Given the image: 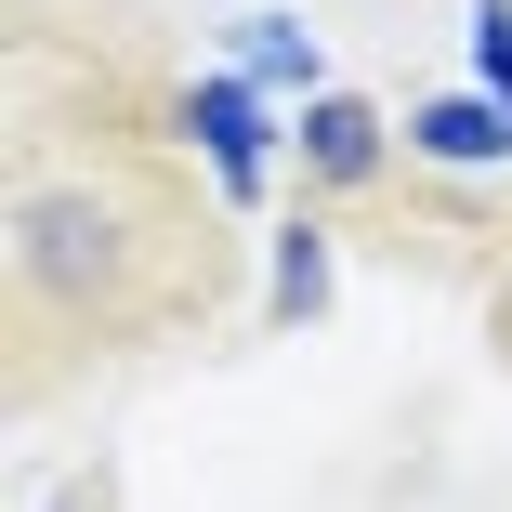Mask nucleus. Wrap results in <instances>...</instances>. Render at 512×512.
<instances>
[{"label": "nucleus", "mask_w": 512, "mask_h": 512, "mask_svg": "<svg viewBox=\"0 0 512 512\" xmlns=\"http://www.w3.org/2000/svg\"><path fill=\"white\" fill-rule=\"evenodd\" d=\"M184 132L211 145V171H224V197H263V171H276V106H263V79H237V66H211L184 92Z\"/></svg>", "instance_id": "obj_1"}, {"label": "nucleus", "mask_w": 512, "mask_h": 512, "mask_svg": "<svg viewBox=\"0 0 512 512\" xmlns=\"http://www.w3.org/2000/svg\"><path fill=\"white\" fill-rule=\"evenodd\" d=\"M289 158H302V184L355 197V184H381L394 132H381V106H368V92H302V119H289Z\"/></svg>", "instance_id": "obj_2"}, {"label": "nucleus", "mask_w": 512, "mask_h": 512, "mask_svg": "<svg viewBox=\"0 0 512 512\" xmlns=\"http://www.w3.org/2000/svg\"><path fill=\"white\" fill-rule=\"evenodd\" d=\"M407 158L499 171V158H512V106H499V92H434V106H407Z\"/></svg>", "instance_id": "obj_3"}, {"label": "nucleus", "mask_w": 512, "mask_h": 512, "mask_svg": "<svg viewBox=\"0 0 512 512\" xmlns=\"http://www.w3.org/2000/svg\"><path fill=\"white\" fill-rule=\"evenodd\" d=\"M237 79H263V92H289V79L329 92V79H316V40H302L289 14H237Z\"/></svg>", "instance_id": "obj_4"}, {"label": "nucleus", "mask_w": 512, "mask_h": 512, "mask_svg": "<svg viewBox=\"0 0 512 512\" xmlns=\"http://www.w3.org/2000/svg\"><path fill=\"white\" fill-rule=\"evenodd\" d=\"M316 302H329V237L289 224V237H276V316H316Z\"/></svg>", "instance_id": "obj_5"}, {"label": "nucleus", "mask_w": 512, "mask_h": 512, "mask_svg": "<svg viewBox=\"0 0 512 512\" xmlns=\"http://www.w3.org/2000/svg\"><path fill=\"white\" fill-rule=\"evenodd\" d=\"M473 79L512 106V0H473Z\"/></svg>", "instance_id": "obj_6"}, {"label": "nucleus", "mask_w": 512, "mask_h": 512, "mask_svg": "<svg viewBox=\"0 0 512 512\" xmlns=\"http://www.w3.org/2000/svg\"><path fill=\"white\" fill-rule=\"evenodd\" d=\"M499 316H512V289H499Z\"/></svg>", "instance_id": "obj_7"}]
</instances>
